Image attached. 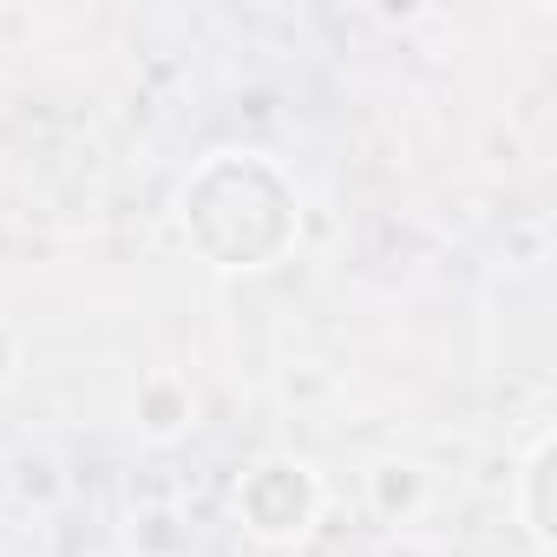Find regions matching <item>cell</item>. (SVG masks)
I'll return each instance as SVG.
<instances>
[{
  "label": "cell",
  "mask_w": 557,
  "mask_h": 557,
  "mask_svg": "<svg viewBox=\"0 0 557 557\" xmlns=\"http://www.w3.org/2000/svg\"><path fill=\"white\" fill-rule=\"evenodd\" d=\"M315 511H322V479H315L309 459L269 453V459H256L236 479V518L262 544H302L309 524H315Z\"/></svg>",
  "instance_id": "obj_1"
},
{
  "label": "cell",
  "mask_w": 557,
  "mask_h": 557,
  "mask_svg": "<svg viewBox=\"0 0 557 557\" xmlns=\"http://www.w3.org/2000/svg\"><path fill=\"white\" fill-rule=\"evenodd\" d=\"M132 550L138 557H184L190 550V531L177 524L171 505H145V511H132Z\"/></svg>",
  "instance_id": "obj_5"
},
{
  "label": "cell",
  "mask_w": 557,
  "mask_h": 557,
  "mask_svg": "<svg viewBox=\"0 0 557 557\" xmlns=\"http://www.w3.org/2000/svg\"><path fill=\"white\" fill-rule=\"evenodd\" d=\"M190 420H197V394H190L184 374L158 368V374L138 381V394H132V426H138L145 440H177V433H190Z\"/></svg>",
  "instance_id": "obj_2"
},
{
  "label": "cell",
  "mask_w": 557,
  "mask_h": 557,
  "mask_svg": "<svg viewBox=\"0 0 557 557\" xmlns=\"http://www.w3.org/2000/svg\"><path fill=\"white\" fill-rule=\"evenodd\" d=\"M368 492H374V505H381V518H413L420 505H426V472L420 466H407V459H387V466H374L368 472Z\"/></svg>",
  "instance_id": "obj_4"
},
{
  "label": "cell",
  "mask_w": 557,
  "mask_h": 557,
  "mask_svg": "<svg viewBox=\"0 0 557 557\" xmlns=\"http://www.w3.org/2000/svg\"><path fill=\"white\" fill-rule=\"evenodd\" d=\"M544 492H550V426L531 433L524 466H518V524H524V537L537 550H550V505H544Z\"/></svg>",
  "instance_id": "obj_3"
},
{
  "label": "cell",
  "mask_w": 557,
  "mask_h": 557,
  "mask_svg": "<svg viewBox=\"0 0 557 557\" xmlns=\"http://www.w3.org/2000/svg\"><path fill=\"white\" fill-rule=\"evenodd\" d=\"M8 381H14V335L0 329V387H8Z\"/></svg>",
  "instance_id": "obj_6"
}]
</instances>
